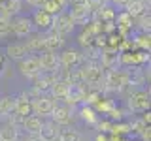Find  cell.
Returning <instances> with one entry per match:
<instances>
[{
  "label": "cell",
  "instance_id": "1",
  "mask_svg": "<svg viewBox=\"0 0 151 141\" xmlns=\"http://www.w3.org/2000/svg\"><path fill=\"white\" fill-rule=\"evenodd\" d=\"M130 87L129 83V70H108L106 75H104V88L106 90H117L123 92Z\"/></svg>",
  "mask_w": 151,
  "mask_h": 141
},
{
  "label": "cell",
  "instance_id": "2",
  "mask_svg": "<svg viewBox=\"0 0 151 141\" xmlns=\"http://www.w3.org/2000/svg\"><path fill=\"white\" fill-rule=\"evenodd\" d=\"M149 92L145 90H138V92H130L129 100H127V107L129 113H144L149 111Z\"/></svg>",
  "mask_w": 151,
  "mask_h": 141
},
{
  "label": "cell",
  "instance_id": "3",
  "mask_svg": "<svg viewBox=\"0 0 151 141\" xmlns=\"http://www.w3.org/2000/svg\"><path fill=\"white\" fill-rule=\"evenodd\" d=\"M51 28L57 32V34H60V36H70L74 32V21H72V17H70V13L68 11H60V13H57V15H53V25H51Z\"/></svg>",
  "mask_w": 151,
  "mask_h": 141
},
{
  "label": "cell",
  "instance_id": "4",
  "mask_svg": "<svg viewBox=\"0 0 151 141\" xmlns=\"http://www.w3.org/2000/svg\"><path fill=\"white\" fill-rule=\"evenodd\" d=\"M100 64L104 70L121 68V53L117 51V47H104L100 51Z\"/></svg>",
  "mask_w": 151,
  "mask_h": 141
},
{
  "label": "cell",
  "instance_id": "5",
  "mask_svg": "<svg viewBox=\"0 0 151 141\" xmlns=\"http://www.w3.org/2000/svg\"><path fill=\"white\" fill-rule=\"evenodd\" d=\"M57 105L55 98L53 96H38L36 100H30V107H32V113L38 117H49L51 111H53V107Z\"/></svg>",
  "mask_w": 151,
  "mask_h": 141
},
{
  "label": "cell",
  "instance_id": "6",
  "mask_svg": "<svg viewBox=\"0 0 151 141\" xmlns=\"http://www.w3.org/2000/svg\"><path fill=\"white\" fill-rule=\"evenodd\" d=\"M19 72L27 79H34L36 75H40L42 68H40V62H38V56H23L19 60Z\"/></svg>",
  "mask_w": 151,
  "mask_h": 141
},
{
  "label": "cell",
  "instance_id": "7",
  "mask_svg": "<svg viewBox=\"0 0 151 141\" xmlns=\"http://www.w3.org/2000/svg\"><path fill=\"white\" fill-rule=\"evenodd\" d=\"M38 62H40V68H42V73H53L57 68L60 66L59 62V55L53 53V51H42L38 55Z\"/></svg>",
  "mask_w": 151,
  "mask_h": 141
},
{
  "label": "cell",
  "instance_id": "8",
  "mask_svg": "<svg viewBox=\"0 0 151 141\" xmlns=\"http://www.w3.org/2000/svg\"><path fill=\"white\" fill-rule=\"evenodd\" d=\"M34 30H36V26H34L30 17H17L15 21H12V32L17 38H27Z\"/></svg>",
  "mask_w": 151,
  "mask_h": 141
},
{
  "label": "cell",
  "instance_id": "9",
  "mask_svg": "<svg viewBox=\"0 0 151 141\" xmlns=\"http://www.w3.org/2000/svg\"><path fill=\"white\" fill-rule=\"evenodd\" d=\"M59 62H60V66H64V68H68V70L78 68V66L83 64V53L74 51V49H66L59 55Z\"/></svg>",
  "mask_w": 151,
  "mask_h": 141
},
{
  "label": "cell",
  "instance_id": "10",
  "mask_svg": "<svg viewBox=\"0 0 151 141\" xmlns=\"http://www.w3.org/2000/svg\"><path fill=\"white\" fill-rule=\"evenodd\" d=\"M66 11L70 13L74 25H85V23H89L93 19L91 17V11L85 8V4H70Z\"/></svg>",
  "mask_w": 151,
  "mask_h": 141
},
{
  "label": "cell",
  "instance_id": "11",
  "mask_svg": "<svg viewBox=\"0 0 151 141\" xmlns=\"http://www.w3.org/2000/svg\"><path fill=\"white\" fill-rule=\"evenodd\" d=\"M49 117H51V120H53L55 124H59V126H70L72 124V113H70V109L64 107V105H55Z\"/></svg>",
  "mask_w": 151,
  "mask_h": 141
},
{
  "label": "cell",
  "instance_id": "12",
  "mask_svg": "<svg viewBox=\"0 0 151 141\" xmlns=\"http://www.w3.org/2000/svg\"><path fill=\"white\" fill-rule=\"evenodd\" d=\"M47 34H44V40H45V49L47 51H53V53H57V51H60L64 47V36L57 34V32L53 30V28H49V30H45Z\"/></svg>",
  "mask_w": 151,
  "mask_h": 141
},
{
  "label": "cell",
  "instance_id": "13",
  "mask_svg": "<svg viewBox=\"0 0 151 141\" xmlns=\"http://www.w3.org/2000/svg\"><path fill=\"white\" fill-rule=\"evenodd\" d=\"M32 23H34L36 28H40V30H49L51 25H53V15H49L47 11H44V9L38 8L34 11V15H32Z\"/></svg>",
  "mask_w": 151,
  "mask_h": 141
},
{
  "label": "cell",
  "instance_id": "14",
  "mask_svg": "<svg viewBox=\"0 0 151 141\" xmlns=\"http://www.w3.org/2000/svg\"><path fill=\"white\" fill-rule=\"evenodd\" d=\"M125 11L129 13L132 19L138 17V15H142V13L149 11V0H129Z\"/></svg>",
  "mask_w": 151,
  "mask_h": 141
},
{
  "label": "cell",
  "instance_id": "15",
  "mask_svg": "<svg viewBox=\"0 0 151 141\" xmlns=\"http://www.w3.org/2000/svg\"><path fill=\"white\" fill-rule=\"evenodd\" d=\"M23 0H2L0 2V15H6L12 19L13 15H17L21 11Z\"/></svg>",
  "mask_w": 151,
  "mask_h": 141
},
{
  "label": "cell",
  "instance_id": "16",
  "mask_svg": "<svg viewBox=\"0 0 151 141\" xmlns=\"http://www.w3.org/2000/svg\"><path fill=\"white\" fill-rule=\"evenodd\" d=\"M68 6H70L68 0H45L44 6H42L40 9L47 11L49 15H57V13H60V11H66Z\"/></svg>",
  "mask_w": 151,
  "mask_h": 141
},
{
  "label": "cell",
  "instance_id": "17",
  "mask_svg": "<svg viewBox=\"0 0 151 141\" xmlns=\"http://www.w3.org/2000/svg\"><path fill=\"white\" fill-rule=\"evenodd\" d=\"M59 124H55L53 120H47V122H42V128H40V137L44 141H53L57 135H59Z\"/></svg>",
  "mask_w": 151,
  "mask_h": 141
},
{
  "label": "cell",
  "instance_id": "18",
  "mask_svg": "<svg viewBox=\"0 0 151 141\" xmlns=\"http://www.w3.org/2000/svg\"><path fill=\"white\" fill-rule=\"evenodd\" d=\"M32 81H34V88H36V90L44 94V92H47L51 88L55 77H53V73H40V75H36Z\"/></svg>",
  "mask_w": 151,
  "mask_h": 141
},
{
  "label": "cell",
  "instance_id": "19",
  "mask_svg": "<svg viewBox=\"0 0 151 141\" xmlns=\"http://www.w3.org/2000/svg\"><path fill=\"white\" fill-rule=\"evenodd\" d=\"M6 55L9 56V58H13V60H21L23 56H27L28 51H27L25 41H15V43H9L6 47Z\"/></svg>",
  "mask_w": 151,
  "mask_h": 141
},
{
  "label": "cell",
  "instance_id": "20",
  "mask_svg": "<svg viewBox=\"0 0 151 141\" xmlns=\"http://www.w3.org/2000/svg\"><path fill=\"white\" fill-rule=\"evenodd\" d=\"M51 96L55 98V100H64L66 96H68V90H70V83L68 81H53V85H51Z\"/></svg>",
  "mask_w": 151,
  "mask_h": 141
},
{
  "label": "cell",
  "instance_id": "21",
  "mask_svg": "<svg viewBox=\"0 0 151 141\" xmlns=\"http://www.w3.org/2000/svg\"><path fill=\"white\" fill-rule=\"evenodd\" d=\"M25 45H27V51H28V53L40 55L42 51H45V40H44V34H36V36H32L28 41H25Z\"/></svg>",
  "mask_w": 151,
  "mask_h": 141
},
{
  "label": "cell",
  "instance_id": "22",
  "mask_svg": "<svg viewBox=\"0 0 151 141\" xmlns=\"http://www.w3.org/2000/svg\"><path fill=\"white\" fill-rule=\"evenodd\" d=\"M42 117H38V115H28V117H25V122H23V128L21 130H25L27 134H38L40 132V128H42Z\"/></svg>",
  "mask_w": 151,
  "mask_h": 141
},
{
  "label": "cell",
  "instance_id": "23",
  "mask_svg": "<svg viewBox=\"0 0 151 141\" xmlns=\"http://www.w3.org/2000/svg\"><path fill=\"white\" fill-rule=\"evenodd\" d=\"M13 111H15V98L13 96L0 98V119H8Z\"/></svg>",
  "mask_w": 151,
  "mask_h": 141
},
{
  "label": "cell",
  "instance_id": "24",
  "mask_svg": "<svg viewBox=\"0 0 151 141\" xmlns=\"http://www.w3.org/2000/svg\"><path fill=\"white\" fill-rule=\"evenodd\" d=\"M15 113H19V115H23V117H28L32 113L30 98H28L25 92H23L19 98H15Z\"/></svg>",
  "mask_w": 151,
  "mask_h": 141
},
{
  "label": "cell",
  "instance_id": "25",
  "mask_svg": "<svg viewBox=\"0 0 151 141\" xmlns=\"http://www.w3.org/2000/svg\"><path fill=\"white\" fill-rule=\"evenodd\" d=\"M19 137V128L12 124V122H4L2 126H0V139H15Z\"/></svg>",
  "mask_w": 151,
  "mask_h": 141
},
{
  "label": "cell",
  "instance_id": "26",
  "mask_svg": "<svg viewBox=\"0 0 151 141\" xmlns=\"http://www.w3.org/2000/svg\"><path fill=\"white\" fill-rule=\"evenodd\" d=\"M79 117H81V119L87 122V124H96V122H98L96 111H94L91 105H83L81 109H79Z\"/></svg>",
  "mask_w": 151,
  "mask_h": 141
},
{
  "label": "cell",
  "instance_id": "27",
  "mask_svg": "<svg viewBox=\"0 0 151 141\" xmlns=\"http://www.w3.org/2000/svg\"><path fill=\"white\" fill-rule=\"evenodd\" d=\"M134 47H140L142 51H147L149 53V47H151V41H149V32H140L138 36L134 38Z\"/></svg>",
  "mask_w": 151,
  "mask_h": 141
},
{
  "label": "cell",
  "instance_id": "28",
  "mask_svg": "<svg viewBox=\"0 0 151 141\" xmlns=\"http://www.w3.org/2000/svg\"><path fill=\"white\" fill-rule=\"evenodd\" d=\"M57 137H59L60 141H81V134H79L78 130L66 128V130H60Z\"/></svg>",
  "mask_w": 151,
  "mask_h": 141
},
{
  "label": "cell",
  "instance_id": "29",
  "mask_svg": "<svg viewBox=\"0 0 151 141\" xmlns=\"http://www.w3.org/2000/svg\"><path fill=\"white\" fill-rule=\"evenodd\" d=\"M83 4H85V8L91 11V17H96V13L100 11L108 2H106V0H85Z\"/></svg>",
  "mask_w": 151,
  "mask_h": 141
},
{
  "label": "cell",
  "instance_id": "30",
  "mask_svg": "<svg viewBox=\"0 0 151 141\" xmlns=\"http://www.w3.org/2000/svg\"><path fill=\"white\" fill-rule=\"evenodd\" d=\"M132 21H136V26L140 28L142 32H149V23H151V17H149V11L142 13V15L134 17Z\"/></svg>",
  "mask_w": 151,
  "mask_h": 141
},
{
  "label": "cell",
  "instance_id": "31",
  "mask_svg": "<svg viewBox=\"0 0 151 141\" xmlns=\"http://www.w3.org/2000/svg\"><path fill=\"white\" fill-rule=\"evenodd\" d=\"M110 134H117V135H123V134H130V124L129 122H111V128H110Z\"/></svg>",
  "mask_w": 151,
  "mask_h": 141
},
{
  "label": "cell",
  "instance_id": "32",
  "mask_svg": "<svg viewBox=\"0 0 151 141\" xmlns=\"http://www.w3.org/2000/svg\"><path fill=\"white\" fill-rule=\"evenodd\" d=\"M12 34V19L0 15V38H8Z\"/></svg>",
  "mask_w": 151,
  "mask_h": 141
},
{
  "label": "cell",
  "instance_id": "33",
  "mask_svg": "<svg viewBox=\"0 0 151 141\" xmlns=\"http://www.w3.org/2000/svg\"><path fill=\"white\" fill-rule=\"evenodd\" d=\"M115 26H129L132 28V17L123 9L121 13H115Z\"/></svg>",
  "mask_w": 151,
  "mask_h": 141
},
{
  "label": "cell",
  "instance_id": "34",
  "mask_svg": "<svg viewBox=\"0 0 151 141\" xmlns=\"http://www.w3.org/2000/svg\"><path fill=\"white\" fill-rule=\"evenodd\" d=\"M127 113H129V109L125 111V109H121V107L113 105L111 109L106 113V115H108V119H110V120H115V122H119V120H123V117H125Z\"/></svg>",
  "mask_w": 151,
  "mask_h": 141
},
{
  "label": "cell",
  "instance_id": "35",
  "mask_svg": "<svg viewBox=\"0 0 151 141\" xmlns=\"http://www.w3.org/2000/svg\"><path fill=\"white\" fill-rule=\"evenodd\" d=\"M113 105H115V103H113L111 100H102V98H100V100L94 103V111H98V113H102V115H106V113L110 111Z\"/></svg>",
  "mask_w": 151,
  "mask_h": 141
},
{
  "label": "cell",
  "instance_id": "36",
  "mask_svg": "<svg viewBox=\"0 0 151 141\" xmlns=\"http://www.w3.org/2000/svg\"><path fill=\"white\" fill-rule=\"evenodd\" d=\"M78 43L81 45L83 49H85V47H89V45H93V36L89 34V32H85V30H83L81 34H79V38H78Z\"/></svg>",
  "mask_w": 151,
  "mask_h": 141
},
{
  "label": "cell",
  "instance_id": "37",
  "mask_svg": "<svg viewBox=\"0 0 151 141\" xmlns=\"http://www.w3.org/2000/svg\"><path fill=\"white\" fill-rule=\"evenodd\" d=\"M96 128L100 134H108L111 128V120H102V122H96Z\"/></svg>",
  "mask_w": 151,
  "mask_h": 141
},
{
  "label": "cell",
  "instance_id": "38",
  "mask_svg": "<svg viewBox=\"0 0 151 141\" xmlns=\"http://www.w3.org/2000/svg\"><path fill=\"white\" fill-rule=\"evenodd\" d=\"M19 141H44V139L40 137V134H27L25 132V135L19 137Z\"/></svg>",
  "mask_w": 151,
  "mask_h": 141
},
{
  "label": "cell",
  "instance_id": "39",
  "mask_svg": "<svg viewBox=\"0 0 151 141\" xmlns=\"http://www.w3.org/2000/svg\"><path fill=\"white\" fill-rule=\"evenodd\" d=\"M23 2H27V6H30V8L38 9V8H42V6H44V2H45V0H23Z\"/></svg>",
  "mask_w": 151,
  "mask_h": 141
},
{
  "label": "cell",
  "instance_id": "40",
  "mask_svg": "<svg viewBox=\"0 0 151 141\" xmlns=\"http://www.w3.org/2000/svg\"><path fill=\"white\" fill-rule=\"evenodd\" d=\"M140 137H142V141H151V130H149V126L140 132Z\"/></svg>",
  "mask_w": 151,
  "mask_h": 141
},
{
  "label": "cell",
  "instance_id": "41",
  "mask_svg": "<svg viewBox=\"0 0 151 141\" xmlns=\"http://www.w3.org/2000/svg\"><path fill=\"white\" fill-rule=\"evenodd\" d=\"M110 2L113 4V6H117V8L125 9V8H127V4H129V0H110Z\"/></svg>",
  "mask_w": 151,
  "mask_h": 141
},
{
  "label": "cell",
  "instance_id": "42",
  "mask_svg": "<svg viewBox=\"0 0 151 141\" xmlns=\"http://www.w3.org/2000/svg\"><path fill=\"white\" fill-rule=\"evenodd\" d=\"M144 113H145V115H144V117H142V120H144V122H145V124H147V126H149V120H151V115H149V111H144Z\"/></svg>",
  "mask_w": 151,
  "mask_h": 141
},
{
  "label": "cell",
  "instance_id": "43",
  "mask_svg": "<svg viewBox=\"0 0 151 141\" xmlns=\"http://www.w3.org/2000/svg\"><path fill=\"white\" fill-rule=\"evenodd\" d=\"M94 141H108V135H104V134H98Z\"/></svg>",
  "mask_w": 151,
  "mask_h": 141
},
{
  "label": "cell",
  "instance_id": "44",
  "mask_svg": "<svg viewBox=\"0 0 151 141\" xmlns=\"http://www.w3.org/2000/svg\"><path fill=\"white\" fill-rule=\"evenodd\" d=\"M85 0H68V4H83Z\"/></svg>",
  "mask_w": 151,
  "mask_h": 141
},
{
  "label": "cell",
  "instance_id": "45",
  "mask_svg": "<svg viewBox=\"0 0 151 141\" xmlns=\"http://www.w3.org/2000/svg\"><path fill=\"white\" fill-rule=\"evenodd\" d=\"M2 68H4V56L0 55V72H2Z\"/></svg>",
  "mask_w": 151,
  "mask_h": 141
},
{
  "label": "cell",
  "instance_id": "46",
  "mask_svg": "<svg viewBox=\"0 0 151 141\" xmlns=\"http://www.w3.org/2000/svg\"><path fill=\"white\" fill-rule=\"evenodd\" d=\"M6 141H19V137H15V139H6Z\"/></svg>",
  "mask_w": 151,
  "mask_h": 141
},
{
  "label": "cell",
  "instance_id": "47",
  "mask_svg": "<svg viewBox=\"0 0 151 141\" xmlns=\"http://www.w3.org/2000/svg\"><path fill=\"white\" fill-rule=\"evenodd\" d=\"M53 141H60V139H59V137H55V139H53Z\"/></svg>",
  "mask_w": 151,
  "mask_h": 141
},
{
  "label": "cell",
  "instance_id": "48",
  "mask_svg": "<svg viewBox=\"0 0 151 141\" xmlns=\"http://www.w3.org/2000/svg\"><path fill=\"white\" fill-rule=\"evenodd\" d=\"M0 141H4V139H0Z\"/></svg>",
  "mask_w": 151,
  "mask_h": 141
}]
</instances>
